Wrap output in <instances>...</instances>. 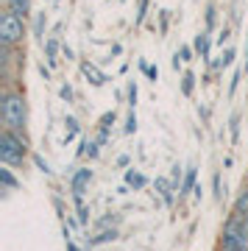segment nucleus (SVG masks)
Wrapping results in <instances>:
<instances>
[{"mask_svg":"<svg viewBox=\"0 0 248 251\" xmlns=\"http://www.w3.org/2000/svg\"><path fill=\"white\" fill-rule=\"evenodd\" d=\"M23 36H25V25H23V20L6 9L3 14H0V45L11 48V45H17V42H23Z\"/></svg>","mask_w":248,"mask_h":251,"instance_id":"obj_4","label":"nucleus"},{"mask_svg":"<svg viewBox=\"0 0 248 251\" xmlns=\"http://www.w3.org/2000/svg\"><path fill=\"white\" fill-rule=\"evenodd\" d=\"M6 3H9V11L17 14L20 20H25L31 14V0H6Z\"/></svg>","mask_w":248,"mask_h":251,"instance_id":"obj_8","label":"nucleus"},{"mask_svg":"<svg viewBox=\"0 0 248 251\" xmlns=\"http://www.w3.org/2000/svg\"><path fill=\"white\" fill-rule=\"evenodd\" d=\"M81 73H84V78H87L92 87H103V84H106V75L98 70L92 62H81Z\"/></svg>","mask_w":248,"mask_h":251,"instance_id":"obj_6","label":"nucleus"},{"mask_svg":"<svg viewBox=\"0 0 248 251\" xmlns=\"http://www.w3.org/2000/svg\"><path fill=\"white\" fill-rule=\"evenodd\" d=\"M109 123H115V112H106V115L100 117V128L103 131H109Z\"/></svg>","mask_w":248,"mask_h":251,"instance_id":"obj_25","label":"nucleus"},{"mask_svg":"<svg viewBox=\"0 0 248 251\" xmlns=\"http://www.w3.org/2000/svg\"><path fill=\"white\" fill-rule=\"evenodd\" d=\"M109 240H117V232L112 229V232H100L98 237H92L89 240V246H98V243H109Z\"/></svg>","mask_w":248,"mask_h":251,"instance_id":"obj_16","label":"nucleus"},{"mask_svg":"<svg viewBox=\"0 0 248 251\" xmlns=\"http://www.w3.org/2000/svg\"><path fill=\"white\" fill-rule=\"evenodd\" d=\"M28 153V143L20 131H11V128H3V137H0V159L6 168H14V165H23Z\"/></svg>","mask_w":248,"mask_h":251,"instance_id":"obj_3","label":"nucleus"},{"mask_svg":"<svg viewBox=\"0 0 248 251\" xmlns=\"http://www.w3.org/2000/svg\"><path fill=\"white\" fill-rule=\"evenodd\" d=\"M246 73H248V50H246Z\"/></svg>","mask_w":248,"mask_h":251,"instance_id":"obj_33","label":"nucleus"},{"mask_svg":"<svg viewBox=\"0 0 248 251\" xmlns=\"http://www.w3.org/2000/svg\"><path fill=\"white\" fill-rule=\"evenodd\" d=\"M231 62H234V48H226V50H223V56L215 64H218V67H229Z\"/></svg>","mask_w":248,"mask_h":251,"instance_id":"obj_17","label":"nucleus"},{"mask_svg":"<svg viewBox=\"0 0 248 251\" xmlns=\"http://www.w3.org/2000/svg\"><path fill=\"white\" fill-rule=\"evenodd\" d=\"M45 53H48V62L56 64L59 62V59H56V56H59V42H56V39H48V42H45Z\"/></svg>","mask_w":248,"mask_h":251,"instance_id":"obj_12","label":"nucleus"},{"mask_svg":"<svg viewBox=\"0 0 248 251\" xmlns=\"http://www.w3.org/2000/svg\"><path fill=\"white\" fill-rule=\"evenodd\" d=\"M64 126H67V137H64V140H73V137H75V131H78L75 117H67V120H64Z\"/></svg>","mask_w":248,"mask_h":251,"instance_id":"obj_19","label":"nucleus"},{"mask_svg":"<svg viewBox=\"0 0 248 251\" xmlns=\"http://www.w3.org/2000/svg\"><path fill=\"white\" fill-rule=\"evenodd\" d=\"M234 212H237V215H248V190L240 193L237 204H234Z\"/></svg>","mask_w":248,"mask_h":251,"instance_id":"obj_14","label":"nucleus"},{"mask_svg":"<svg viewBox=\"0 0 248 251\" xmlns=\"http://www.w3.org/2000/svg\"><path fill=\"white\" fill-rule=\"evenodd\" d=\"M153 187L159 190V196L165 198V204H168V206L173 204V184H170L168 179H156V181H153Z\"/></svg>","mask_w":248,"mask_h":251,"instance_id":"obj_10","label":"nucleus"},{"mask_svg":"<svg viewBox=\"0 0 248 251\" xmlns=\"http://www.w3.org/2000/svg\"><path fill=\"white\" fill-rule=\"evenodd\" d=\"M89 181H92V171H89V168H78V171L73 173V179H70L73 196L84 198V193H87V187H89Z\"/></svg>","mask_w":248,"mask_h":251,"instance_id":"obj_5","label":"nucleus"},{"mask_svg":"<svg viewBox=\"0 0 248 251\" xmlns=\"http://www.w3.org/2000/svg\"><path fill=\"white\" fill-rule=\"evenodd\" d=\"M195 176H198V168H187L184 181H181V187H178V196H187L190 190H195Z\"/></svg>","mask_w":248,"mask_h":251,"instance_id":"obj_9","label":"nucleus"},{"mask_svg":"<svg viewBox=\"0 0 248 251\" xmlns=\"http://www.w3.org/2000/svg\"><path fill=\"white\" fill-rule=\"evenodd\" d=\"M215 20H218V9H215V6H209V9H206V28H212Z\"/></svg>","mask_w":248,"mask_h":251,"instance_id":"obj_24","label":"nucleus"},{"mask_svg":"<svg viewBox=\"0 0 248 251\" xmlns=\"http://www.w3.org/2000/svg\"><path fill=\"white\" fill-rule=\"evenodd\" d=\"M223 251H248V215H234L226 221L221 234Z\"/></svg>","mask_w":248,"mask_h":251,"instance_id":"obj_1","label":"nucleus"},{"mask_svg":"<svg viewBox=\"0 0 248 251\" xmlns=\"http://www.w3.org/2000/svg\"><path fill=\"white\" fill-rule=\"evenodd\" d=\"M0 181H3V190H14V187H17V179L11 176L9 168H3V171H0Z\"/></svg>","mask_w":248,"mask_h":251,"instance_id":"obj_13","label":"nucleus"},{"mask_svg":"<svg viewBox=\"0 0 248 251\" xmlns=\"http://www.w3.org/2000/svg\"><path fill=\"white\" fill-rule=\"evenodd\" d=\"M45 25H48V17H45V14H36V17H34V36H39V39H42Z\"/></svg>","mask_w":248,"mask_h":251,"instance_id":"obj_15","label":"nucleus"},{"mask_svg":"<svg viewBox=\"0 0 248 251\" xmlns=\"http://www.w3.org/2000/svg\"><path fill=\"white\" fill-rule=\"evenodd\" d=\"M34 162H36V168H39L42 173H50V165H48V162H45L42 156H34Z\"/></svg>","mask_w":248,"mask_h":251,"instance_id":"obj_28","label":"nucleus"},{"mask_svg":"<svg viewBox=\"0 0 248 251\" xmlns=\"http://www.w3.org/2000/svg\"><path fill=\"white\" fill-rule=\"evenodd\" d=\"M0 115H3V123H6V128H11V131H25L28 106H25V98H23L20 92H6V95H3Z\"/></svg>","mask_w":248,"mask_h":251,"instance_id":"obj_2","label":"nucleus"},{"mask_svg":"<svg viewBox=\"0 0 248 251\" xmlns=\"http://www.w3.org/2000/svg\"><path fill=\"white\" fill-rule=\"evenodd\" d=\"M134 131H137V115H128V120H125V134H134Z\"/></svg>","mask_w":248,"mask_h":251,"instance_id":"obj_22","label":"nucleus"},{"mask_svg":"<svg viewBox=\"0 0 248 251\" xmlns=\"http://www.w3.org/2000/svg\"><path fill=\"white\" fill-rule=\"evenodd\" d=\"M125 181H128L134 190H142V187H145V176H142L140 171H134V168H131V171H125Z\"/></svg>","mask_w":248,"mask_h":251,"instance_id":"obj_11","label":"nucleus"},{"mask_svg":"<svg viewBox=\"0 0 248 251\" xmlns=\"http://www.w3.org/2000/svg\"><path fill=\"white\" fill-rule=\"evenodd\" d=\"M237 137H240V115L231 117V140L237 143Z\"/></svg>","mask_w":248,"mask_h":251,"instance_id":"obj_23","label":"nucleus"},{"mask_svg":"<svg viewBox=\"0 0 248 251\" xmlns=\"http://www.w3.org/2000/svg\"><path fill=\"white\" fill-rule=\"evenodd\" d=\"M134 103H137V84L131 81V84H128V106L134 109Z\"/></svg>","mask_w":248,"mask_h":251,"instance_id":"obj_26","label":"nucleus"},{"mask_svg":"<svg viewBox=\"0 0 248 251\" xmlns=\"http://www.w3.org/2000/svg\"><path fill=\"white\" fill-rule=\"evenodd\" d=\"M170 176H173V184H178V181H184V168H181V165H173V173H170ZM178 187H181V184H178Z\"/></svg>","mask_w":248,"mask_h":251,"instance_id":"obj_21","label":"nucleus"},{"mask_svg":"<svg viewBox=\"0 0 248 251\" xmlns=\"http://www.w3.org/2000/svg\"><path fill=\"white\" fill-rule=\"evenodd\" d=\"M67 251H81V249H75V246H73V243H67Z\"/></svg>","mask_w":248,"mask_h":251,"instance_id":"obj_32","label":"nucleus"},{"mask_svg":"<svg viewBox=\"0 0 248 251\" xmlns=\"http://www.w3.org/2000/svg\"><path fill=\"white\" fill-rule=\"evenodd\" d=\"M212 184H215V198H221V196H223V193H221V176H215Z\"/></svg>","mask_w":248,"mask_h":251,"instance_id":"obj_31","label":"nucleus"},{"mask_svg":"<svg viewBox=\"0 0 248 251\" xmlns=\"http://www.w3.org/2000/svg\"><path fill=\"white\" fill-rule=\"evenodd\" d=\"M209 50H212V36H209V31H201L195 36V53L201 59H209Z\"/></svg>","mask_w":248,"mask_h":251,"instance_id":"obj_7","label":"nucleus"},{"mask_svg":"<svg viewBox=\"0 0 248 251\" xmlns=\"http://www.w3.org/2000/svg\"><path fill=\"white\" fill-rule=\"evenodd\" d=\"M59 95H62L64 100H73V90H70V87H62V90H59Z\"/></svg>","mask_w":248,"mask_h":251,"instance_id":"obj_30","label":"nucleus"},{"mask_svg":"<svg viewBox=\"0 0 248 251\" xmlns=\"http://www.w3.org/2000/svg\"><path fill=\"white\" fill-rule=\"evenodd\" d=\"M193 87H195V75H193V73H187L184 84H181V92H184V95H193Z\"/></svg>","mask_w":248,"mask_h":251,"instance_id":"obj_18","label":"nucleus"},{"mask_svg":"<svg viewBox=\"0 0 248 251\" xmlns=\"http://www.w3.org/2000/svg\"><path fill=\"white\" fill-rule=\"evenodd\" d=\"M75 204H78V221L81 224H87L89 221V209L84 206V198H75Z\"/></svg>","mask_w":248,"mask_h":251,"instance_id":"obj_20","label":"nucleus"},{"mask_svg":"<svg viewBox=\"0 0 248 251\" xmlns=\"http://www.w3.org/2000/svg\"><path fill=\"white\" fill-rule=\"evenodd\" d=\"M178 56H181V62H190V59H193V48H181V50H178Z\"/></svg>","mask_w":248,"mask_h":251,"instance_id":"obj_29","label":"nucleus"},{"mask_svg":"<svg viewBox=\"0 0 248 251\" xmlns=\"http://www.w3.org/2000/svg\"><path fill=\"white\" fill-rule=\"evenodd\" d=\"M142 70H145V75H148L151 81L159 78V70H156V67H148V64H142Z\"/></svg>","mask_w":248,"mask_h":251,"instance_id":"obj_27","label":"nucleus"}]
</instances>
